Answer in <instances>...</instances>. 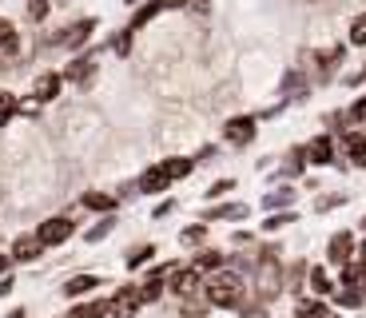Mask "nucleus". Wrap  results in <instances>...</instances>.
Here are the masks:
<instances>
[{
  "label": "nucleus",
  "mask_w": 366,
  "mask_h": 318,
  "mask_svg": "<svg viewBox=\"0 0 366 318\" xmlns=\"http://www.w3.org/2000/svg\"><path fill=\"white\" fill-rule=\"evenodd\" d=\"M339 159V147H335V136H315L307 144V164L311 167H330Z\"/></svg>",
  "instance_id": "7"
},
{
  "label": "nucleus",
  "mask_w": 366,
  "mask_h": 318,
  "mask_svg": "<svg viewBox=\"0 0 366 318\" xmlns=\"http://www.w3.org/2000/svg\"><path fill=\"white\" fill-rule=\"evenodd\" d=\"M330 299H335V307H342V310H362L366 291H358V287H339Z\"/></svg>",
  "instance_id": "17"
},
{
  "label": "nucleus",
  "mask_w": 366,
  "mask_h": 318,
  "mask_svg": "<svg viewBox=\"0 0 366 318\" xmlns=\"http://www.w3.org/2000/svg\"><path fill=\"white\" fill-rule=\"evenodd\" d=\"M92 287H100L96 274H72L60 291H64V299H84V294H92Z\"/></svg>",
  "instance_id": "14"
},
{
  "label": "nucleus",
  "mask_w": 366,
  "mask_h": 318,
  "mask_svg": "<svg viewBox=\"0 0 366 318\" xmlns=\"http://www.w3.org/2000/svg\"><path fill=\"white\" fill-rule=\"evenodd\" d=\"M347 203V195H322L319 203H315V211H335V207H342Z\"/></svg>",
  "instance_id": "35"
},
{
  "label": "nucleus",
  "mask_w": 366,
  "mask_h": 318,
  "mask_svg": "<svg viewBox=\"0 0 366 318\" xmlns=\"http://www.w3.org/2000/svg\"><path fill=\"white\" fill-rule=\"evenodd\" d=\"M139 191H144V195H159V191H167V187H172V175H167V167L164 164H156V167H147V172L144 175H139Z\"/></svg>",
  "instance_id": "9"
},
{
  "label": "nucleus",
  "mask_w": 366,
  "mask_h": 318,
  "mask_svg": "<svg viewBox=\"0 0 366 318\" xmlns=\"http://www.w3.org/2000/svg\"><path fill=\"white\" fill-rule=\"evenodd\" d=\"M350 259H358V235L355 231H335V235L327 239V263L342 271Z\"/></svg>",
  "instance_id": "2"
},
{
  "label": "nucleus",
  "mask_w": 366,
  "mask_h": 318,
  "mask_svg": "<svg viewBox=\"0 0 366 318\" xmlns=\"http://www.w3.org/2000/svg\"><path fill=\"white\" fill-rule=\"evenodd\" d=\"M40 243L44 247H60V243H68V239L76 235V223L68 215H52V219H44V223H40Z\"/></svg>",
  "instance_id": "3"
},
{
  "label": "nucleus",
  "mask_w": 366,
  "mask_h": 318,
  "mask_svg": "<svg viewBox=\"0 0 366 318\" xmlns=\"http://www.w3.org/2000/svg\"><path fill=\"white\" fill-rule=\"evenodd\" d=\"M342 151H347V159H355L358 167H366V131H358V127L342 131Z\"/></svg>",
  "instance_id": "12"
},
{
  "label": "nucleus",
  "mask_w": 366,
  "mask_h": 318,
  "mask_svg": "<svg viewBox=\"0 0 366 318\" xmlns=\"http://www.w3.org/2000/svg\"><path fill=\"white\" fill-rule=\"evenodd\" d=\"M68 318H108V302H88V307L72 310Z\"/></svg>",
  "instance_id": "31"
},
{
  "label": "nucleus",
  "mask_w": 366,
  "mask_h": 318,
  "mask_svg": "<svg viewBox=\"0 0 366 318\" xmlns=\"http://www.w3.org/2000/svg\"><path fill=\"white\" fill-rule=\"evenodd\" d=\"M136 307H139V294L128 287V291H119V294H112V299H108V318H132V314H136Z\"/></svg>",
  "instance_id": "11"
},
{
  "label": "nucleus",
  "mask_w": 366,
  "mask_h": 318,
  "mask_svg": "<svg viewBox=\"0 0 366 318\" xmlns=\"http://www.w3.org/2000/svg\"><path fill=\"white\" fill-rule=\"evenodd\" d=\"M108 48H112L116 56H128V52H132V28H124L119 36H112V40H108Z\"/></svg>",
  "instance_id": "32"
},
{
  "label": "nucleus",
  "mask_w": 366,
  "mask_h": 318,
  "mask_svg": "<svg viewBox=\"0 0 366 318\" xmlns=\"http://www.w3.org/2000/svg\"><path fill=\"white\" fill-rule=\"evenodd\" d=\"M60 88H64V76H60V72H40L36 80H32V100H36V104H52L56 96H60Z\"/></svg>",
  "instance_id": "8"
},
{
  "label": "nucleus",
  "mask_w": 366,
  "mask_h": 318,
  "mask_svg": "<svg viewBox=\"0 0 366 318\" xmlns=\"http://www.w3.org/2000/svg\"><path fill=\"white\" fill-rule=\"evenodd\" d=\"M84 207L88 211H100V215H112V211H116V203H119V195H104V191H88V195H84Z\"/></svg>",
  "instance_id": "18"
},
{
  "label": "nucleus",
  "mask_w": 366,
  "mask_h": 318,
  "mask_svg": "<svg viewBox=\"0 0 366 318\" xmlns=\"http://www.w3.org/2000/svg\"><path fill=\"white\" fill-rule=\"evenodd\" d=\"M259 119L255 116H235V119H227V127H223V139L227 144H235V147H247L251 139H255V131H259Z\"/></svg>",
  "instance_id": "6"
},
{
  "label": "nucleus",
  "mask_w": 366,
  "mask_h": 318,
  "mask_svg": "<svg viewBox=\"0 0 366 318\" xmlns=\"http://www.w3.org/2000/svg\"><path fill=\"white\" fill-rule=\"evenodd\" d=\"M159 12H164V0H147V4H139V9H136V16H132V32H139V28H144V24H152V20H156L159 16Z\"/></svg>",
  "instance_id": "19"
},
{
  "label": "nucleus",
  "mask_w": 366,
  "mask_h": 318,
  "mask_svg": "<svg viewBox=\"0 0 366 318\" xmlns=\"http://www.w3.org/2000/svg\"><path fill=\"white\" fill-rule=\"evenodd\" d=\"M195 164H199V159H167V175H172V179H187V175L195 172Z\"/></svg>",
  "instance_id": "27"
},
{
  "label": "nucleus",
  "mask_w": 366,
  "mask_h": 318,
  "mask_svg": "<svg viewBox=\"0 0 366 318\" xmlns=\"http://www.w3.org/2000/svg\"><path fill=\"white\" fill-rule=\"evenodd\" d=\"M4 318H28V310H20V307H16V310H9Z\"/></svg>",
  "instance_id": "40"
},
{
  "label": "nucleus",
  "mask_w": 366,
  "mask_h": 318,
  "mask_svg": "<svg viewBox=\"0 0 366 318\" xmlns=\"http://www.w3.org/2000/svg\"><path fill=\"white\" fill-rule=\"evenodd\" d=\"M192 267H199L203 274H215V271L223 267V254H219V251H199V254H195V263H192Z\"/></svg>",
  "instance_id": "24"
},
{
  "label": "nucleus",
  "mask_w": 366,
  "mask_h": 318,
  "mask_svg": "<svg viewBox=\"0 0 366 318\" xmlns=\"http://www.w3.org/2000/svg\"><path fill=\"white\" fill-rule=\"evenodd\" d=\"M48 12H52V4H48V0H28V20H44Z\"/></svg>",
  "instance_id": "33"
},
{
  "label": "nucleus",
  "mask_w": 366,
  "mask_h": 318,
  "mask_svg": "<svg viewBox=\"0 0 366 318\" xmlns=\"http://www.w3.org/2000/svg\"><path fill=\"white\" fill-rule=\"evenodd\" d=\"M287 223H295V211H271L263 219V231H283Z\"/></svg>",
  "instance_id": "29"
},
{
  "label": "nucleus",
  "mask_w": 366,
  "mask_h": 318,
  "mask_svg": "<svg viewBox=\"0 0 366 318\" xmlns=\"http://www.w3.org/2000/svg\"><path fill=\"white\" fill-rule=\"evenodd\" d=\"M100 28V20L96 16H84V20H76V24H68L60 36H56V48H84L92 40V32Z\"/></svg>",
  "instance_id": "4"
},
{
  "label": "nucleus",
  "mask_w": 366,
  "mask_h": 318,
  "mask_svg": "<svg viewBox=\"0 0 366 318\" xmlns=\"http://www.w3.org/2000/svg\"><path fill=\"white\" fill-rule=\"evenodd\" d=\"M20 48V36H16V28L9 24V20L0 16V52H16Z\"/></svg>",
  "instance_id": "26"
},
{
  "label": "nucleus",
  "mask_w": 366,
  "mask_h": 318,
  "mask_svg": "<svg viewBox=\"0 0 366 318\" xmlns=\"http://www.w3.org/2000/svg\"><path fill=\"white\" fill-rule=\"evenodd\" d=\"M203 287H207V302L211 307H239V299H243V274H239V267H219L215 274H207L203 279Z\"/></svg>",
  "instance_id": "1"
},
{
  "label": "nucleus",
  "mask_w": 366,
  "mask_h": 318,
  "mask_svg": "<svg viewBox=\"0 0 366 318\" xmlns=\"http://www.w3.org/2000/svg\"><path fill=\"white\" fill-rule=\"evenodd\" d=\"M40 254H44L40 235H20L16 243H12V263H36Z\"/></svg>",
  "instance_id": "10"
},
{
  "label": "nucleus",
  "mask_w": 366,
  "mask_h": 318,
  "mask_svg": "<svg viewBox=\"0 0 366 318\" xmlns=\"http://www.w3.org/2000/svg\"><path fill=\"white\" fill-rule=\"evenodd\" d=\"M251 318H267V314H263V310H251Z\"/></svg>",
  "instance_id": "41"
},
{
  "label": "nucleus",
  "mask_w": 366,
  "mask_h": 318,
  "mask_svg": "<svg viewBox=\"0 0 366 318\" xmlns=\"http://www.w3.org/2000/svg\"><path fill=\"white\" fill-rule=\"evenodd\" d=\"M215 219H247V203H223V207L207 211L203 223H215Z\"/></svg>",
  "instance_id": "21"
},
{
  "label": "nucleus",
  "mask_w": 366,
  "mask_h": 318,
  "mask_svg": "<svg viewBox=\"0 0 366 318\" xmlns=\"http://www.w3.org/2000/svg\"><path fill=\"white\" fill-rule=\"evenodd\" d=\"M172 211H175V203H172V199H167V203H159V207H156V219H167Z\"/></svg>",
  "instance_id": "37"
},
{
  "label": "nucleus",
  "mask_w": 366,
  "mask_h": 318,
  "mask_svg": "<svg viewBox=\"0 0 366 318\" xmlns=\"http://www.w3.org/2000/svg\"><path fill=\"white\" fill-rule=\"evenodd\" d=\"M187 0H164V9H183Z\"/></svg>",
  "instance_id": "39"
},
{
  "label": "nucleus",
  "mask_w": 366,
  "mask_h": 318,
  "mask_svg": "<svg viewBox=\"0 0 366 318\" xmlns=\"http://www.w3.org/2000/svg\"><path fill=\"white\" fill-rule=\"evenodd\" d=\"M231 187H235V179H219V183H211V187L203 191V195H207V199H223V195H227Z\"/></svg>",
  "instance_id": "34"
},
{
  "label": "nucleus",
  "mask_w": 366,
  "mask_h": 318,
  "mask_svg": "<svg viewBox=\"0 0 366 318\" xmlns=\"http://www.w3.org/2000/svg\"><path fill=\"white\" fill-rule=\"evenodd\" d=\"M20 111V100L16 91H0V127H9V119Z\"/></svg>",
  "instance_id": "25"
},
{
  "label": "nucleus",
  "mask_w": 366,
  "mask_h": 318,
  "mask_svg": "<svg viewBox=\"0 0 366 318\" xmlns=\"http://www.w3.org/2000/svg\"><path fill=\"white\" fill-rule=\"evenodd\" d=\"M156 243H139V247H132V254H128V267L132 271H139V267L144 263H152V259H156Z\"/></svg>",
  "instance_id": "22"
},
{
  "label": "nucleus",
  "mask_w": 366,
  "mask_h": 318,
  "mask_svg": "<svg viewBox=\"0 0 366 318\" xmlns=\"http://www.w3.org/2000/svg\"><path fill=\"white\" fill-rule=\"evenodd\" d=\"M12 287H16V282H12V274H0V299H9Z\"/></svg>",
  "instance_id": "36"
},
{
  "label": "nucleus",
  "mask_w": 366,
  "mask_h": 318,
  "mask_svg": "<svg viewBox=\"0 0 366 318\" xmlns=\"http://www.w3.org/2000/svg\"><path fill=\"white\" fill-rule=\"evenodd\" d=\"M92 72H96V64H92V56H76L72 68L64 72V80H76V84H88Z\"/></svg>",
  "instance_id": "20"
},
{
  "label": "nucleus",
  "mask_w": 366,
  "mask_h": 318,
  "mask_svg": "<svg viewBox=\"0 0 366 318\" xmlns=\"http://www.w3.org/2000/svg\"><path fill=\"white\" fill-rule=\"evenodd\" d=\"M112 227H116V219H112V215H104L100 223H96V227H92V231H88V235H84V239H88V243H104V239L112 235Z\"/></svg>",
  "instance_id": "30"
},
{
  "label": "nucleus",
  "mask_w": 366,
  "mask_h": 318,
  "mask_svg": "<svg viewBox=\"0 0 366 318\" xmlns=\"http://www.w3.org/2000/svg\"><path fill=\"white\" fill-rule=\"evenodd\" d=\"M307 287H311V291L319 294V299H327V294L339 291V282H335V279L327 274V267H311V279H307Z\"/></svg>",
  "instance_id": "16"
},
{
  "label": "nucleus",
  "mask_w": 366,
  "mask_h": 318,
  "mask_svg": "<svg viewBox=\"0 0 366 318\" xmlns=\"http://www.w3.org/2000/svg\"><path fill=\"white\" fill-rule=\"evenodd\" d=\"M203 239H207V223H192V227L179 231V243H187V247H199Z\"/></svg>",
  "instance_id": "28"
},
{
  "label": "nucleus",
  "mask_w": 366,
  "mask_h": 318,
  "mask_svg": "<svg viewBox=\"0 0 366 318\" xmlns=\"http://www.w3.org/2000/svg\"><path fill=\"white\" fill-rule=\"evenodd\" d=\"M9 263H12V254H0V274H9Z\"/></svg>",
  "instance_id": "38"
},
{
  "label": "nucleus",
  "mask_w": 366,
  "mask_h": 318,
  "mask_svg": "<svg viewBox=\"0 0 366 318\" xmlns=\"http://www.w3.org/2000/svg\"><path fill=\"white\" fill-rule=\"evenodd\" d=\"M347 44L350 48H366V12H358L347 28Z\"/></svg>",
  "instance_id": "23"
},
{
  "label": "nucleus",
  "mask_w": 366,
  "mask_h": 318,
  "mask_svg": "<svg viewBox=\"0 0 366 318\" xmlns=\"http://www.w3.org/2000/svg\"><path fill=\"white\" fill-rule=\"evenodd\" d=\"M128 4H139V0H128Z\"/></svg>",
  "instance_id": "42"
},
{
  "label": "nucleus",
  "mask_w": 366,
  "mask_h": 318,
  "mask_svg": "<svg viewBox=\"0 0 366 318\" xmlns=\"http://www.w3.org/2000/svg\"><path fill=\"white\" fill-rule=\"evenodd\" d=\"M339 287H358V291H366V259L362 254L350 259V263L339 271Z\"/></svg>",
  "instance_id": "13"
},
{
  "label": "nucleus",
  "mask_w": 366,
  "mask_h": 318,
  "mask_svg": "<svg viewBox=\"0 0 366 318\" xmlns=\"http://www.w3.org/2000/svg\"><path fill=\"white\" fill-rule=\"evenodd\" d=\"M203 279H207V274H203L199 267H175V271L167 274V291L187 299V294H195V287H199Z\"/></svg>",
  "instance_id": "5"
},
{
  "label": "nucleus",
  "mask_w": 366,
  "mask_h": 318,
  "mask_svg": "<svg viewBox=\"0 0 366 318\" xmlns=\"http://www.w3.org/2000/svg\"><path fill=\"white\" fill-rule=\"evenodd\" d=\"M295 199H299V191L279 187V191H267V195H263V207H267V211H291Z\"/></svg>",
  "instance_id": "15"
}]
</instances>
